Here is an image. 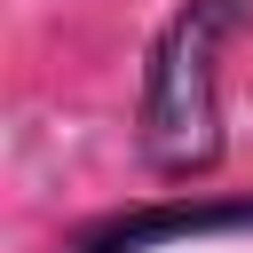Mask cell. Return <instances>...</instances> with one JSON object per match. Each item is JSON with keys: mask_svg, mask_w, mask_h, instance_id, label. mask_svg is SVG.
Wrapping results in <instances>:
<instances>
[{"mask_svg": "<svg viewBox=\"0 0 253 253\" xmlns=\"http://www.w3.org/2000/svg\"><path fill=\"white\" fill-rule=\"evenodd\" d=\"M253 32V0H174L142 55L134 150L158 182H206L229 150L221 134V47Z\"/></svg>", "mask_w": 253, "mask_h": 253, "instance_id": "cell-1", "label": "cell"}, {"mask_svg": "<svg viewBox=\"0 0 253 253\" xmlns=\"http://www.w3.org/2000/svg\"><path fill=\"white\" fill-rule=\"evenodd\" d=\"M182 237H253V190L245 198L174 190V198H150V206H119V213L79 221L55 253H158V245H182Z\"/></svg>", "mask_w": 253, "mask_h": 253, "instance_id": "cell-2", "label": "cell"}]
</instances>
